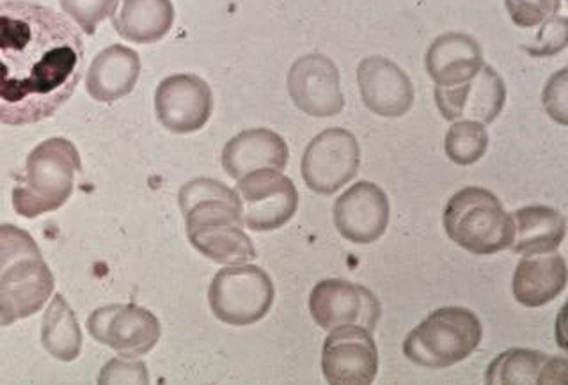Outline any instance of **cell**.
Wrapping results in <instances>:
<instances>
[{
	"label": "cell",
	"instance_id": "cell-30",
	"mask_svg": "<svg viewBox=\"0 0 568 385\" xmlns=\"http://www.w3.org/2000/svg\"><path fill=\"white\" fill-rule=\"evenodd\" d=\"M567 68L559 70L556 75L550 77L544 89V107L547 114L559 124H567Z\"/></svg>",
	"mask_w": 568,
	"mask_h": 385
},
{
	"label": "cell",
	"instance_id": "cell-8",
	"mask_svg": "<svg viewBox=\"0 0 568 385\" xmlns=\"http://www.w3.org/2000/svg\"><path fill=\"white\" fill-rule=\"evenodd\" d=\"M244 226L274 231L292 221L298 209L297 186L281 171L262 169L240 178L236 185Z\"/></svg>",
	"mask_w": 568,
	"mask_h": 385
},
{
	"label": "cell",
	"instance_id": "cell-3",
	"mask_svg": "<svg viewBox=\"0 0 568 385\" xmlns=\"http://www.w3.org/2000/svg\"><path fill=\"white\" fill-rule=\"evenodd\" d=\"M82 169L79 150L68 139L41 142L27 156L26 176L14 186L13 209L18 215L36 219L67 204Z\"/></svg>",
	"mask_w": 568,
	"mask_h": 385
},
{
	"label": "cell",
	"instance_id": "cell-5",
	"mask_svg": "<svg viewBox=\"0 0 568 385\" xmlns=\"http://www.w3.org/2000/svg\"><path fill=\"white\" fill-rule=\"evenodd\" d=\"M484 336L481 322L466 307H440L408 334L404 354L425 368L443 369L467 359Z\"/></svg>",
	"mask_w": 568,
	"mask_h": 385
},
{
	"label": "cell",
	"instance_id": "cell-31",
	"mask_svg": "<svg viewBox=\"0 0 568 385\" xmlns=\"http://www.w3.org/2000/svg\"><path fill=\"white\" fill-rule=\"evenodd\" d=\"M146 366L144 363L114 359L106 364L98 377V384H148Z\"/></svg>",
	"mask_w": 568,
	"mask_h": 385
},
{
	"label": "cell",
	"instance_id": "cell-9",
	"mask_svg": "<svg viewBox=\"0 0 568 385\" xmlns=\"http://www.w3.org/2000/svg\"><path fill=\"white\" fill-rule=\"evenodd\" d=\"M88 331L98 343L109 346L124 359H135L153 351L162 334L159 318L135 304L100 307L89 316Z\"/></svg>",
	"mask_w": 568,
	"mask_h": 385
},
{
	"label": "cell",
	"instance_id": "cell-11",
	"mask_svg": "<svg viewBox=\"0 0 568 385\" xmlns=\"http://www.w3.org/2000/svg\"><path fill=\"white\" fill-rule=\"evenodd\" d=\"M311 316L324 331L359 325L375 331L381 320L377 295L361 284L345 280H325L316 284L310 295Z\"/></svg>",
	"mask_w": 568,
	"mask_h": 385
},
{
	"label": "cell",
	"instance_id": "cell-16",
	"mask_svg": "<svg viewBox=\"0 0 568 385\" xmlns=\"http://www.w3.org/2000/svg\"><path fill=\"white\" fill-rule=\"evenodd\" d=\"M334 224L352 244L377 242L389 224V200L381 186L357 182L334 203Z\"/></svg>",
	"mask_w": 568,
	"mask_h": 385
},
{
	"label": "cell",
	"instance_id": "cell-21",
	"mask_svg": "<svg viewBox=\"0 0 568 385\" xmlns=\"http://www.w3.org/2000/svg\"><path fill=\"white\" fill-rule=\"evenodd\" d=\"M567 286V263L558 253L532 254L520 260L511 281L515 301L541 307L555 301Z\"/></svg>",
	"mask_w": 568,
	"mask_h": 385
},
{
	"label": "cell",
	"instance_id": "cell-24",
	"mask_svg": "<svg viewBox=\"0 0 568 385\" xmlns=\"http://www.w3.org/2000/svg\"><path fill=\"white\" fill-rule=\"evenodd\" d=\"M514 253H555L567 235V219L550 206H526L514 213Z\"/></svg>",
	"mask_w": 568,
	"mask_h": 385
},
{
	"label": "cell",
	"instance_id": "cell-23",
	"mask_svg": "<svg viewBox=\"0 0 568 385\" xmlns=\"http://www.w3.org/2000/svg\"><path fill=\"white\" fill-rule=\"evenodd\" d=\"M174 23L171 0H123L112 14V26L123 40L156 43L169 34Z\"/></svg>",
	"mask_w": 568,
	"mask_h": 385
},
{
	"label": "cell",
	"instance_id": "cell-10",
	"mask_svg": "<svg viewBox=\"0 0 568 385\" xmlns=\"http://www.w3.org/2000/svg\"><path fill=\"white\" fill-rule=\"evenodd\" d=\"M53 281L41 253L0 266V327L36 315L52 295Z\"/></svg>",
	"mask_w": 568,
	"mask_h": 385
},
{
	"label": "cell",
	"instance_id": "cell-4",
	"mask_svg": "<svg viewBox=\"0 0 568 385\" xmlns=\"http://www.w3.org/2000/svg\"><path fill=\"white\" fill-rule=\"evenodd\" d=\"M443 222L449 239L476 256H493L514 244V219L497 195L481 186H467L453 195Z\"/></svg>",
	"mask_w": 568,
	"mask_h": 385
},
{
	"label": "cell",
	"instance_id": "cell-28",
	"mask_svg": "<svg viewBox=\"0 0 568 385\" xmlns=\"http://www.w3.org/2000/svg\"><path fill=\"white\" fill-rule=\"evenodd\" d=\"M511 22L523 29H532L555 17L561 9V0H505Z\"/></svg>",
	"mask_w": 568,
	"mask_h": 385
},
{
	"label": "cell",
	"instance_id": "cell-18",
	"mask_svg": "<svg viewBox=\"0 0 568 385\" xmlns=\"http://www.w3.org/2000/svg\"><path fill=\"white\" fill-rule=\"evenodd\" d=\"M288 159V144L280 133L268 129L240 132L222 150V168L233 180L262 169L284 171Z\"/></svg>",
	"mask_w": 568,
	"mask_h": 385
},
{
	"label": "cell",
	"instance_id": "cell-19",
	"mask_svg": "<svg viewBox=\"0 0 568 385\" xmlns=\"http://www.w3.org/2000/svg\"><path fill=\"white\" fill-rule=\"evenodd\" d=\"M141 75V58L124 44L102 50L89 67L85 89L98 103H114L129 97Z\"/></svg>",
	"mask_w": 568,
	"mask_h": 385
},
{
	"label": "cell",
	"instance_id": "cell-20",
	"mask_svg": "<svg viewBox=\"0 0 568 385\" xmlns=\"http://www.w3.org/2000/svg\"><path fill=\"white\" fill-rule=\"evenodd\" d=\"M484 52L469 34L448 32L437 38L426 52L428 75L439 88L464 84L484 68Z\"/></svg>",
	"mask_w": 568,
	"mask_h": 385
},
{
	"label": "cell",
	"instance_id": "cell-14",
	"mask_svg": "<svg viewBox=\"0 0 568 385\" xmlns=\"http://www.w3.org/2000/svg\"><path fill=\"white\" fill-rule=\"evenodd\" d=\"M212 111V88L201 77L180 73L162 80L156 88V118L169 132H197L209 123Z\"/></svg>",
	"mask_w": 568,
	"mask_h": 385
},
{
	"label": "cell",
	"instance_id": "cell-15",
	"mask_svg": "<svg viewBox=\"0 0 568 385\" xmlns=\"http://www.w3.org/2000/svg\"><path fill=\"white\" fill-rule=\"evenodd\" d=\"M435 103L444 120L493 123L506 103V85L494 68H484L464 84L435 88Z\"/></svg>",
	"mask_w": 568,
	"mask_h": 385
},
{
	"label": "cell",
	"instance_id": "cell-7",
	"mask_svg": "<svg viewBox=\"0 0 568 385\" xmlns=\"http://www.w3.org/2000/svg\"><path fill=\"white\" fill-rule=\"evenodd\" d=\"M361 148L354 133L327 129L307 144L302 156V178L311 191L336 194L359 173Z\"/></svg>",
	"mask_w": 568,
	"mask_h": 385
},
{
	"label": "cell",
	"instance_id": "cell-22",
	"mask_svg": "<svg viewBox=\"0 0 568 385\" xmlns=\"http://www.w3.org/2000/svg\"><path fill=\"white\" fill-rule=\"evenodd\" d=\"M568 363L565 357L541 352L511 348L497 355L488 366L487 384H567Z\"/></svg>",
	"mask_w": 568,
	"mask_h": 385
},
{
	"label": "cell",
	"instance_id": "cell-17",
	"mask_svg": "<svg viewBox=\"0 0 568 385\" xmlns=\"http://www.w3.org/2000/svg\"><path fill=\"white\" fill-rule=\"evenodd\" d=\"M357 82L364 105L368 107L373 114L382 118H402L413 109V82L407 73L389 59L382 55L363 59L357 68Z\"/></svg>",
	"mask_w": 568,
	"mask_h": 385
},
{
	"label": "cell",
	"instance_id": "cell-27",
	"mask_svg": "<svg viewBox=\"0 0 568 385\" xmlns=\"http://www.w3.org/2000/svg\"><path fill=\"white\" fill-rule=\"evenodd\" d=\"M59 4L85 34L93 36L98 26L115 13L118 0H59Z\"/></svg>",
	"mask_w": 568,
	"mask_h": 385
},
{
	"label": "cell",
	"instance_id": "cell-29",
	"mask_svg": "<svg viewBox=\"0 0 568 385\" xmlns=\"http://www.w3.org/2000/svg\"><path fill=\"white\" fill-rule=\"evenodd\" d=\"M565 47H567V18L555 14L544 22L535 40L524 44V50L532 58H547L561 52Z\"/></svg>",
	"mask_w": 568,
	"mask_h": 385
},
{
	"label": "cell",
	"instance_id": "cell-26",
	"mask_svg": "<svg viewBox=\"0 0 568 385\" xmlns=\"http://www.w3.org/2000/svg\"><path fill=\"white\" fill-rule=\"evenodd\" d=\"M444 150L453 164L473 165L484 159L488 150V133L478 121H453L444 139Z\"/></svg>",
	"mask_w": 568,
	"mask_h": 385
},
{
	"label": "cell",
	"instance_id": "cell-25",
	"mask_svg": "<svg viewBox=\"0 0 568 385\" xmlns=\"http://www.w3.org/2000/svg\"><path fill=\"white\" fill-rule=\"evenodd\" d=\"M41 343L53 359L62 363L75 361L82 351V333L70 304L62 295H55L43 316Z\"/></svg>",
	"mask_w": 568,
	"mask_h": 385
},
{
	"label": "cell",
	"instance_id": "cell-6",
	"mask_svg": "<svg viewBox=\"0 0 568 385\" xmlns=\"http://www.w3.org/2000/svg\"><path fill=\"white\" fill-rule=\"evenodd\" d=\"M274 298V283L268 274L247 263L222 269L209 290L213 315L233 327L257 324L268 315Z\"/></svg>",
	"mask_w": 568,
	"mask_h": 385
},
{
	"label": "cell",
	"instance_id": "cell-13",
	"mask_svg": "<svg viewBox=\"0 0 568 385\" xmlns=\"http://www.w3.org/2000/svg\"><path fill=\"white\" fill-rule=\"evenodd\" d=\"M288 93L304 114L333 118L345 109L339 70L327 55L307 53L288 71Z\"/></svg>",
	"mask_w": 568,
	"mask_h": 385
},
{
	"label": "cell",
	"instance_id": "cell-1",
	"mask_svg": "<svg viewBox=\"0 0 568 385\" xmlns=\"http://www.w3.org/2000/svg\"><path fill=\"white\" fill-rule=\"evenodd\" d=\"M84 71V40L47 6L0 2V124L49 120L75 93Z\"/></svg>",
	"mask_w": 568,
	"mask_h": 385
},
{
	"label": "cell",
	"instance_id": "cell-2",
	"mask_svg": "<svg viewBox=\"0 0 568 385\" xmlns=\"http://www.w3.org/2000/svg\"><path fill=\"white\" fill-rule=\"evenodd\" d=\"M178 203L189 242L204 257L226 266L245 265L256 257L253 240L245 235L236 191L212 178H195L182 186Z\"/></svg>",
	"mask_w": 568,
	"mask_h": 385
},
{
	"label": "cell",
	"instance_id": "cell-12",
	"mask_svg": "<svg viewBox=\"0 0 568 385\" xmlns=\"http://www.w3.org/2000/svg\"><path fill=\"white\" fill-rule=\"evenodd\" d=\"M322 372L328 384H372L378 372V351L372 331L359 325L333 328L322 351Z\"/></svg>",
	"mask_w": 568,
	"mask_h": 385
}]
</instances>
